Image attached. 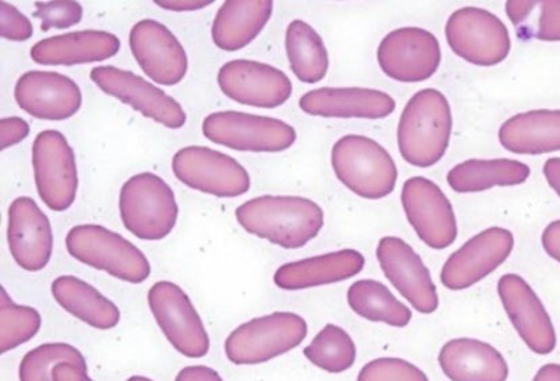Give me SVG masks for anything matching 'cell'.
<instances>
[{
  "label": "cell",
  "mask_w": 560,
  "mask_h": 381,
  "mask_svg": "<svg viewBox=\"0 0 560 381\" xmlns=\"http://www.w3.org/2000/svg\"><path fill=\"white\" fill-rule=\"evenodd\" d=\"M234 215L249 235L284 249L304 248L324 227L323 209L302 197L254 198Z\"/></svg>",
  "instance_id": "obj_1"
},
{
  "label": "cell",
  "mask_w": 560,
  "mask_h": 381,
  "mask_svg": "<svg viewBox=\"0 0 560 381\" xmlns=\"http://www.w3.org/2000/svg\"><path fill=\"white\" fill-rule=\"evenodd\" d=\"M501 145L514 155H546L560 151V110L517 114L502 124Z\"/></svg>",
  "instance_id": "obj_27"
},
{
  "label": "cell",
  "mask_w": 560,
  "mask_h": 381,
  "mask_svg": "<svg viewBox=\"0 0 560 381\" xmlns=\"http://www.w3.org/2000/svg\"><path fill=\"white\" fill-rule=\"evenodd\" d=\"M331 167L337 179L360 198L378 201L396 189V163L380 142L369 136H341L331 147Z\"/></svg>",
  "instance_id": "obj_3"
},
{
  "label": "cell",
  "mask_w": 560,
  "mask_h": 381,
  "mask_svg": "<svg viewBox=\"0 0 560 381\" xmlns=\"http://www.w3.org/2000/svg\"><path fill=\"white\" fill-rule=\"evenodd\" d=\"M300 107L314 117L383 119L396 110V100L378 90L324 87L308 91Z\"/></svg>",
  "instance_id": "obj_23"
},
{
  "label": "cell",
  "mask_w": 560,
  "mask_h": 381,
  "mask_svg": "<svg viewBox=\"0 0 560 381\" xmlns=\"http://www.w3.org/2000/svg\"><path fill=\"white\" fill-rule=\"evenodd\" d=\"M127 381H153L152 379H148L145 377H131Z\"/></svg>",
  "instance_id": "obj_46"
},
{
  "label": "cell",
  "mask_w": 560,
  "mask_h": 381,
  "mask_svg": "<svg viewBox=\"0 0 560 381\" xmlns=\"http://www.w3.org/2000/svg\"><path fill=\"white\" fill-rule=\"evenodd\" d=\"M159 5V8L175 11V13H185V11H197L205 8H208L211 3H214L213 0H158L154 2Z\"/></svg>",
  "instance_id": "obj_42"
},
{
  "label": "cell",
  "mask_w": 560,
  "mask_h": 381,
  "mask_svg": "<svg viewBox=\"0 0 560 381\" xmlns=\"http://www.w3.org/2000/svg\"><path fill=\"white\" fill-rule=\"evenodd\" d=\"M68 253L79 263L91 266L119 281L144 283L151 275V264L139 248L101 225H79L68 231Z\"/></svg>",
  "instance_id": "obj_5"
},
{
  "label": "cell",
  "mask_w": 560,
  "mask_h": 381,
  "mask_svg": "<svg viewBox=\"0 0 560 381\" xmlns=\"http://www.w3.org/2000/svg\"><path fill=\"white\" fill-rule=\"evenodd\" d=\"M55 381H93L89 378L88 371L73 366L70 362H62L54 369Z\"/></svg>",
  "instance_id": "obj_43"
},
{
  "label": "cell",
  "mask_w": 560,
  "mask_h": 381,
  "mask_svg": "<svg viewBox=\"0 0 560 381\" xmlns=\"http://www.w3.org/2000/svg\"><path fill=\"white\" fill-rule=\"evenodd\" d=\"M119 215L125 229L142 241H162L174 230L179 207L173 189L160 176H131L119 192Z\"/></svg>",
  "instance_id": "obj_4"
},
{
  "label": "cell",
  "mask_w": 560,
  "mask_h": 381,
  "mask_svg": "<svg viewBox=\"0 0 560 381\" xmlns=\"http://www.w3.org/2000/svg\"><path fill=\"white\" fill-rule=\"evenodd\" d=\"M306 337L304 318L294 312L278 311L234 329L225 341V355L236 366H257L289 354Z\"/></svg>",
  "instance_id": "obj_6"
},
{
  "label": "cell",
  "mask_w": 560,
  "mask_h": 381,
  "mask_svg": "<svg viewBox=\"0 0 560 381\" xmlns=\"http://www.w3.org/2000/svg\"><path fill=\"white\" fill-rule=\"evenodd\" d=\"M33 16L42 20V31L68 28L83 20V5L79 2H36Z\"/></svg>",
  "instance_id": "obj_37"
},
{
  "label": "cell",
  "mask_w": 560,
  "mask_h": 381,
  "mask_svg": "<svg viewBox=\"0 0 560 381\" xmlns=\"http://www.w3.org/2000/svg\"><path fill=\"white\" fill-rule=\"evenodd\" d=\"M530 175L528 165L511 158L467 160L450 170L447 181L455 192H481L493 187H513L525 183Z\"/></svg>",
  "instance_id": "obj_29"
},
{
  "label": "cell",
  "mask_w": 560,
  "mask_h": 381,
  "mask_svg": "<svg viewBox=\"0 0 560 381\" xmlns=\"http://www.w3.org/2000/svg\"><path fill=\"white\" fill-rule=\"evenodd\" d=\"M513 248L514 237L510 230L490 227L450 255L440 273V281L451 291L476 286L510 259Z\"/></svg>",
  "instance_id": "obj_15"
},
{
  "label": "cell",
  "mask_w": 560,
  "mask_h": 381,
  "mask_svg": "<svg viewBox=\"0 0 560 381\" xmlns=\"http://www.w3.org/2000/svg\"><path fill=\"white\" fill-rule=\"evenodd\" d=\"M0 352L4 355L36 337L43 320L33 307L14 303L4 287L0 288Z\"/></svg>",
  "instance_id": "obj_34"
},
{
  "label": "cell",
  "mask_w": 560,
  "mask_h": 381,
  "mask_svg": "<svg viewBox=\"0 0 560 381\" xmlns=\"http://www.w3.org/2000/svg\"><path fill=\"white\" fill-rule=\"evenodd\" d=\"M8 243L22 270L39 272L54 253V231L47 214L34 199L16 198L9 207Z\"/></svg>",
  "instance_id": "obj_21"
},
{
  "label": "cell",
  "mask_w": 560,
  "mask_h": 381,
  "mask_svg": "<svg viewBox=\"0 0 560 381\" xmlns=\"http://www.w3.org/2000/svg\"><path fill=\"white\" fill-rule=\"evenodd\" d=\"M499 295L508 318L529 350L539 356L557 348V330L546 306L527 281L508 273L499 281Z\"/></svg>",
  "instance_id": "obj_17"
},
{
  "label": "cell",
  "mask_w": 560,
  "mask_h": 381,
  "mask_svg": "<svg viewBox=\"0 0 560 381\" xmlns=\"http://www.w3.org/2000/svg\"><path fill=\"white\" fill-rule=\"evenodd\" d=\"M451 132L453 114L448 99L438 90H421L411 96L399 118V153L413 167H433L447 152Z\"/></svg>",
  "instance_id": "obj_2"
},
{
  "label": "cell",
  "mask_w": 560,
  "mask_h": 381,
  "mask_svg": "<svg viewBox=\"0 0 560 381\" xmlns=\"http://www.w3.org/2000/svg\"><path fill=\"white\" fill-rule=\"evenodd\" d=\"M16 105L43 121L60 122L82 109L83 95L71 78L59 72L28 71L16 81Z\"/></svg>",
  "instance_id": "obj_20"
},
{
  "label": "cell",
  "mask_w": 560,
  "mask_h": 381,
  "mask_svg": "<svg viewBox=\"0 0 560 381\" xmlns=\"http://www.w3.org/2000/svg\"><path fill=\"white\" fill-rule=\"evenodd\" d=\"M541 246L560 264V219L551 222L542 231Z\"/></svg>",
  "instance_id": "obj_40"
},
{
  "label": "cell",
  "mask_w": 560,
  "mask_h": 381,
  "mask_svg": "<svg viewBox=\"0 0 560 381\" xmlns=\"http://www.w3.org/2000/svg\"><path fill=\"white\" fill-rule=\"evenodd\" d=\"M533 381H560V364H546L536 372Z\"/></svg>",
  "instance_id": "obj_45"
},
{
  "label": "cell",
  "mask_w": 560,
  "mask_h": 381,
  "mask_svg": "<svg viewBox=\"0 0 560 381\" xmlns=\"http://www.w3.org/2000/svg\"><path fill=\"white\" fill-rule=\"evenodd\" d=\"M202 133L217 145L238 152L279 153L296 141L289 123L240 111H217L203 119Z\"/></svg>",
  "instance_id": "obj_7"
},
{
  "label": "cell",
  "mask_w": 560,
  "mask_h": 381,
  "mask_svg": "<svg viewBox=\"0 0 560 381\" xmlns=\"http://www.w3.org/2000/svg\"><path fill=\"white\" fill-rule=\"evenodd\" d=\"M217 82L228 98L259 109H277L293 94V84L283 71L254 60L225 62Z\"/></svg>",
  "instance_id": "obj_16"
},
{
  "label": "cell",
  "mask_w": 560,
  "mask_h": 381,
  "mask_svg": "<svg viewBox=\"0 0 560 381\" xmlns=\"http://www.w3.org/2000/svg\"><path fill=\"white\" fill-rule=\"evenodd\" d=\"M381 270L397 291L421 314L439 309L438 288L424 261L398 237H383L376 248Z\"/></svg>",
  "instance_id": "obj_18"
},
{
  "label": "cell",
  "mask_w": 560,
  "mask_h": 381,
  "mask_svg": "<svg viewBox=\"0 0 560 381\" xmlns=\"http://www.w3.org/2000/svg\"><path fill=\"white\" fill-rule=\"evenodd\" d=\"M357 381H430L419 367L404 358L381 357L365 364Z\"/></svg>",
  "instance_id": "obj_36"
},
{
  "label": "cell",
  "mask_w": 560,
  "mask_h": 381,
  "mask_svg": "<svg viewBox=\"0 0 560 381\" xmlns=\"http://www.w3.org/2000/svg\"><path fill=\"white\" fill-rule=\"evenodd\" d=\"M90 79L103 93L167 129H180L187 122L178 100L133 72L113 66L96 67L90 72Z\"/></svg>",
  "instance_id": "obj_12"
},
{
  "label": "cell",
  "mask_w": 560,
  "mask_h": 381,
  "mask_svg": "<svg viewBox=\"0 0 560 381\" xmlns=\"http://www.w3.org/2000/svg\"><path fill=\"white\" fill-rule=\"evenodd\" d=\"M32 163L37 192L45 206L61 213L75 202L79 176L75 152L66 135L45 130L33 142Z\"/></svg>",
  "instance_id": "obj_9"
},
{
  "label": "cell",
  "mask_w": 560,
  "mask_h": 381,
  "mask_svg": "<svg viewBox=\"0 0 560 381\" xmlns=\"http://www.w3.org/2000/svg\"><path fill=\"white\" fill-rule=\"evenodd\" d=\"M401 202L409 224L427 247L443 250L453 246L458 222L453 204L436 183L422 176L405 181Z\"/></svg>",
  "instance_id": "obj_13"
},
{
  "label": "cell",
  "mask_w": 560,
  "mask_h": 381,
  "mask_svg": "<svg viewBox=\"0 0 560 381\" xmlns=\"http://www.w3.org/2000/svg\"><path fill=\"white\" fill-rule=\"evenodd\" d=\"M129 45L137 64L154 83L179 84L187 75L188 57L175 34L162 22L142 20L131 27Z\"/></svg>",
  "instance_id": "obj_19"
},
{
  "label": "cell",
  "mask_w": 560,
  "mask_h": 381,
  "mask_svg": "<svg viewBox=\"0 0 560 381\" xmlns=\"http://www.w3.org/2000/svg\"><path fill=\"white\" fill-rule=\"evenodd\" d=\"M28 133H31V124L24 118H3L0 122V135H2V139H0L2 145L0 146H2V151L21 144L22 141L27 139Z\"/></svg>",
  "instance_id": "obj_39"
},
{
  "label": "cell",
  "mask_w": 560,
  "mask_h": 381,
  "mask_svg": "<svg viewBox=\"0 0 560 381\" xmlns=\"http://www.w3.org/2000/svg\"><path fill=\"white\" fill-rule=\"evenodd\" d=\"M381 70L393 81L420 83L431 79L442 62L438 38L421 27H401L382 39L378 48Z\"/></svg>",
  "instance_id": "obj_14"
},
{
  "label": "cell",
  "mask_w": 560,
  "mask_h": 381,
  "mask_svg": "<svg viewBox=\"0 0 560 381\" xmlns=\"http://www.w3.org/2000/svg\"><path fill=\"white\" fill-rule=\"evenodd\" d=\"M308 361L328 373H342L353 367L358 350L355 341L345 329L328 323L304 349Z\"/></svg>",
  "instance_id": "obj_33"
},
{
  "label": "cell",
  "mask_w": 560,
  "mask_h": 381,
  "mask_svg": "<svg viewBox=\"0 0 560 381\" xmlns=\"http://www.w3.org/2000/svg\"><path fill=\"white\" fill-rule=\"evenodd\" d=\"M445 37L453 52L472 66H499L511 53L510 31L485 9L456 10L445 25Z\"/></svg>",
  "instance_id": "obj_8"
},
{
  "label": "cell",
  "mask_w": 560,
  "mask_h": 381,
  "mask_svg": "<svg viewBox=\"0 0 560 381\" xmlns=\"http://www.w3.org/2000/svg\"><path fill=\"white\" fill-rule=\"evenodd\" d=\"M542 172H545L548 184H550L551 189L556 191L560 198V158H548L545 168H542Z\"/></svg>",
  "instance_id": "obj_44"
},
{
  "label": "cell",
  "mask_w": 560,
  "mask_h": 381,
  "mask_svg": "<svg viewBox=\"0 0 560 381\" xmlns=\"http://www.w3.org/2000/svg\"><path fill=\"white\" fill-rule=\"evenodd\" d=\"M348 305L363 320L386 323L392 328H407L413 312L394 297L390 289L381 282L364 278L348 288Z\"/></svg>",
  "instance_id": "obj_31"
},
{
  "label": "cell",
  "mask_w": 560,
  "mask_h": 381,
  "mask_svg": "<svg viewBox=\"0 0 560 381\" xmlns=\"http://www.w3.org/2000/svg\"><path fill=\"white\" fill-rule=\"evenodd\" d=\"M121 49L116 34L82 31L42 39L33 45L31 57L39 66L73 67L112 59Z\"/></svg>",
  "instance_id": "obj_22"
},
{
  "label": "cell",
  "mask_w": 560,
  "mask_h": 381,
  "mask_svg": "<svg viewBox=\"0 0 560 381\" xmlns=\"http://www.w3.org/2000/svg\"><path fill=\"white\" fill-rule=\"evenodd\" d=\"M62 362L88 371V362L82 352L70 344L49 343L27 352L20 364V381H55L54 369Z\"/></svg>",
  "instance_id": "obj_35"
},
{
  "label": "cell",
  "mask_w": 560,
  "mask_h": 381,
  "mask_svg": "<svg viewBox=\"0 0 560 381\" xmlns=\"http://www.w3.org/2000/svg\"><path fill=\"white\" fill-rule=\"evenodd\" d=\"M364 255L355 249H342L279 266L273 282L285 291L328 286L355 277L363 271Z\"/></svg>",
  "instance_id": "obj_24"
},
{
  "label": "cell",
  "mask_w": 560,
  "mask_h": 381,
  "mask_svg": "<svg viewBox=\"0 0 560 381\" xmlns=\"http://www.w3.org/2000/svg\"><path fill=\"white\" fill-rule=\"evenodd\" d=\"M505 11L520 39L560 41V2H506Z\"/></svg>",
  "instance_id": "obj_32"
},
{
  "label": "cell",
  "mask_w": 560,
  "mask_h": 381,
  "mask_svg": "<svg viewBox=\"0 0 560 381\" xmlns=\"http://www.w3.org/2000/svg\"><path fill=\"white\" fill-rule=\"evenodd\" d=\"M285 53L291 71L302 83L322 82L329 70V55L322 36L305 21L291 22L285 31Z\"/></svg>",
  "instance_id": "obj_30"
},
{
  "label": "cell",
  "mask_w": 560,
  "mask_h": 381,
  "mask_svg": "<svg viewBox=\"0 0 560 381\" xmlns=\"http://www.w3.org/2000/svg\"><path fill=\"white\" fill-rule=\"evenodd\" d=\"M0 34L9 41L24 43L32 38L33 25L15 5L0 2Z\"/></svg>",
  "instance_id": "obj_38"
},
{
  "label": "cell",
  "mask_w": 560,
  "mask_h": 381,
  "mask_svg": "<svg viewBox=\"0 0 560 381\" xmlns=\"http://www.w3.org/2000/svg\"><path fill=\"white\" fill-rule=\"evenodd\" d=\"M50 289L62 309L91 328L110 330L121 321L118 307L82 278L70 275L57 277Z\"/></svg>",
  "instance_id": "obj_28"
},
{
  "label": "cell",
  "mask_w": 560,
  "mask_h": 381,
  "mask_svg": "<svg viewBox=\"0 0 560 381\" xmlns=\"http://www.w3.org/2000/svg\"><path fill=\"white\" fill-rule=\"evenodd\" d=\"M439 366L451 381H506L510 366L493 345L477 338H454L439 352Z\"/></svg>",
  "instance_id": "obj_25"
},
{
  "label": "cell",
  "mask_w": 560,
  "mask_h": 381,
  "mask_svg": "<svg viewBox=\"0 0 560 381\" xmlns=\"http://www.w3.org/2000/svg\"><path fill=\"white\" fill-rule=\"evenodd\" d=\"M175 381H224L220 373L214 371L213 368L206 366H190L183 368L176 374Z\"/></svg>",
  "instance_id": "obj_41"
},
{
  "label": "cell",
  "mask_w": 560,
  "mask_h": 381,
  "mask_svg": "<svg viewBox=\"0 0 560 381\" xmlns=\"http://www.w3.org/2000/svg\"><path fill=\"white\" fill-rule=\"evenodd\" d=\"M173 172L188 189L215 198H237L250 189L248 170L236 158L208 146H186L173 158Z\"/></svg>",
  "instance_id": "obj_10"
},
{
  "label": "cell",
  "mask_w": 560,
  "mask_h": 381,
  "mask_svg": "<svg viewBox=\"0 0 560 381\" xmlns=\"http://www.w3.org/2000/svg\"><path fill=\"white\" fill-rule=\"evenodd\" d=\"M148 305L165 338L188 358H202L209 354L210 338L202 318L178 284L154 283L148 293Z\"/></svg>",
  "instance_id": "obj_11"
},
{
  "label": "cell",
  "mask_w": 560,
  "mask_h": 381,
  "mask_svg": "<svg viewBox=\"0 0 560 381\" xmlns=\"http://www.w3.org/2000/svg\"><path fill=\"white\" fill-rule=\"evenodd\" d=\"M270 0H228L217 11L211 38L217 48L226 52L244 49L259 36L271 20Z\"/></svg>",
  "instance_id": "obj_26"
}]
</instances>
